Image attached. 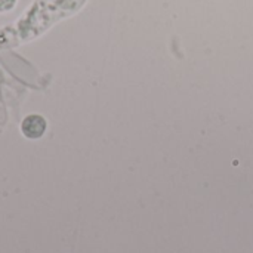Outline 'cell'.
Masks as SVG:
<instances>
[{"label": "cell", "instance_id": "obj_1", "mask_svg": "<svg viewBox=\"0 0 253 253\" xmlns=\"http://www.w3.org/2000/svg\"><path fill=\"white\" fill-rule=\"evenodd\" d=\"M84 0H36L30 12L19 21L16 33L21 40L42 34L56 21L77 10Z\"/></svg>", "mask_w": 253, "mask_h": 253}, {"label": "cell", "instance_id": "obj_2", "mask_svg": "<svg viewBox=\"0 0 253 253\" xmlns=\"http://www.w3.org/2000/svg\"><path fill=\"white\" fill-rule=\"evenodd\" d=\"M47 122L40 114H30L21 123V132L28 139H39L44 135Z\"/></svg>", "mask_w": 253, "mask_h": 253}]
</instances>
